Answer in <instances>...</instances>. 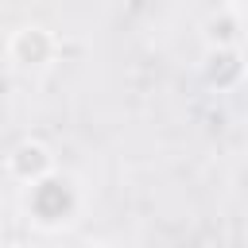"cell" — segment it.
<instances>
[{
	"instance_id": "6da1fadb",
	"label": "cell",
	"mask_w": 248,
	"mask_h": 248,
	"mask_svg": "<svg viewBox=\"0 0 248 248\" xmlns=\"http://www.w3.org/2000/svg\"><path fill=\"white\" fill-rule=\"evenodd\" d=\"M74 209H78V186H74L70 178L46 174V178L35 182L31 194H27V213H31L43 229H58V225H66Z\"/></svg>"
},
{
	"instance_id": "8992f818",
	"label": "cell",
	"mask_w": 248,
	"mask_h": 248,
	"mask_svg": "<svg viewBox=\"0 0 248 248\" xmlns=\"http://www.w3.org/2000/svg\"><path fill=\"white\" fill-rule=\"evenodd\" d=\"M81 248H108V244H81Z\"/></svg>"
},
{
	"instance_id": "5b68a950",
	"label": "cell",
	"mask_w": 248,
	"mask_h": 248,
	"mask_svg": "<svg viewBox=\"0 0 248 248\" xmlns=\"http://www.w3.org/2000/svg\"><path fill=\"white\" fill-rule=\"evenodd\" d=\"M205 39H209V50H240V23L232 12H221L205 23Z\"/></svg>"
},
{
	"instance_id": "277c9868",
	"label": "cell",
	"mask_w": 248,
	"mask_h": 248,
	"mask_svg": "<svg viewBox=\"0 0 248 248\" xmlns=\"http://www.w3.org/2000/svg\"><path fill=\"white\" fill-rule=\"evenodd\" d=\"M240 74H244L240 50H209L205 54V78H209V85L232 89V85H240Z\"/></svg>"
},
{
	"instance_id": "7a4b0ae2",
	"label": "cell",
	"mask_w": 248,
	"mask_h": 248,
	"mask_svg": "<svg viewBox=\"0 0 248 248\" xmlns=\"http://www.w3.org/2000/svg\"><path fill=\"white\" fill-rule=\"evenodd\" d=\"M58 54V39L54 31H46L43 23H27V27H16L12 39H8V58L23 70H43L50 66Z\"/></svg>"
},
{
	"instance_id": "3957f363",
	"label": "cell",
	"mask_w": 248,
	"mask_h": 248,
	"mask_svg": "<svg viewBox=\"0 0 248 248\" xmlns=\"http://www.w3.org/2000/svg\"><path fill=\"white\" fill-rule=\"evenodd\" d=\"M4 170H8V178L23 182V186H35V182H43L46 174H54V151H50L43 140L27 136V140H19V143L8 151Z\"/></svg>"
}]
</instances>
